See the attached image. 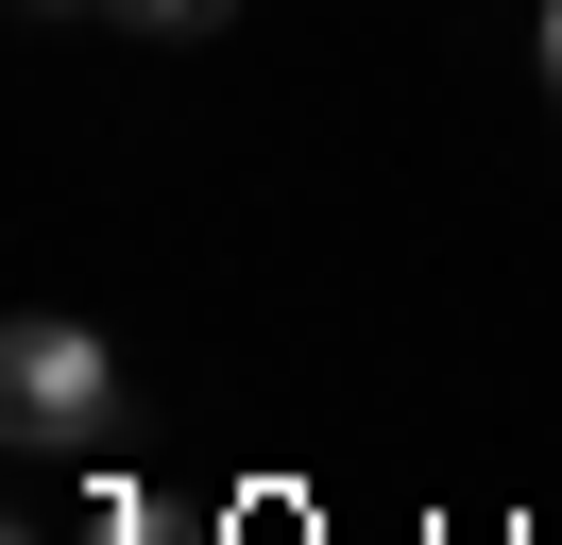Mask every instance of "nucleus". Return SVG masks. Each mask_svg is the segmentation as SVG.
<instances>
[{"label":"nucleus","instance_id":"nucleus-1","mask_svg":"<svg viewBox=\"0 0 562 545\" xmlns=\"http://www.w3.org/2000/svg\"><path fill=\"white\" fill-rule=\"evenodd\" d=\"M0 426H18V443H52V460H86V443L120 426V358H103V324H69V307H18V324H0Z\"/></svg>","mask_w":562,"mask_h":545},{"label":"nucleus","instance_id":"nucleus-2","mask_svg":"<svg viewBox=\"0 0 562 545\" xmlns=\"http://www.w3.org/2000/svg\"><path fill=\"white\" fill-rule=\"evenodd\" d=\"M120 18H137V34H222L239 0H120Z\"/></svg>","mask_w":562,"mask_h":545},{"label":"nucleus","instance_id":"nucleus-3","mask_svg":"<svg viewBox=\"0 0 562 545\" xmlns=\"http://www.w3.org/2000/svg\"><path fill=\"white\" fill-rule=\"evenodd\" d=\"M546 86H562V0H546Z\"/></svg>","mask_w":562,"mask_h":545},{"label":"nucleus","instance_id":"nucleus-4","mask_svg":"<svg viewBox=\"0 0 562 545\" xmlns=\"http://www.w3.org/2000/svg\"><path fill=\"white\" fill-rule=\"evenodd\" d=\"M35 18H69V0H35Z\"/></svg>","mask_w":562,"mask_h":545}]
</instances>
